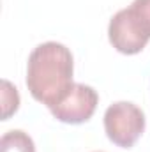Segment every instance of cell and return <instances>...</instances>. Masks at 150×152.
Returning a JSON list of instances; mask_svg holds the SVG:
<instances>
[{"label": "cell", "mask_w": 150, "mask_h": 152, "mask_svg": "<svg viewBox=\"0 0 150 152\" xmlns=\"http://www.w3.org/2000/svg\"><path fill=\"white\" fill-rule=\"evenodd\" d=\"M104 131L117 147L131 149L145 131V113L134 103H113L104 112Z\"/></svg>", "instance_id": "3"}, {"label": "cell", "mask_w": 150, "mask_h": 152, "mask_svg": "<svg viewBox=\"0 0 150 152\" xmlns=\"http://www.w3.org/2000/svg\"><path fill=\"white\" fill-rule=\"evenodd\" d=\"M108 37L118 53H140L150 41V0H134L120 9L110 20Z\"/></svg>", "instance_id": "2"}, {"label": "cell", "mask_w": 150, "mask_h": 152, "mask_svg": "<svg viewBox=\"0 0 150 152\" xmlns=\"http://www.w3.org/2000/svg\"><path fill=\"white\" fill-rule=\"evenodd\" d=\"M0 152H36L34 140L21 129L7 131L0 140Z\"/></svg>", "instance_id": "5"}, {"label": "cell", "mask_w": 150, "mask_h": 152, "mask_svg": "<svg viewBox=\"0 0 150 152\" xmlns=\"http://www.w3.org/2000/svg\"><path fill=\"white\" fill-rule=\"evenodd\" d=\"M74 62L67 46L48 41L32 50L27 62V87L32 97L53 108L74 85Z\"/></svg>", "instance_id": "1"}, {"label": "cell", "mask_w": 150, "mask_h": 152, "mask_svg": "<svg viewBox=\"0 0 150 152\" xmlns=\"http://www.w3.org/2000/svg\"><path fill=\"white\" fill-rule=\"evenodd\" d=\"M18 106H20V94L16 87L11 81L2 80V120H7L11 115L16 113Z\"/></svg>", "instance_id": "6"}, {"label": "cell", "mask_w": 150, "mask_h": 152, "mask_svg": "<svg viewBox=\"0 0 150 152\" xmlns=\"http://www.w3.org/2000/svg\"><path fill=\"white\" fill-rule=\"evenodd\" d=\"M97 103L99 96L90 85L74 83L71 90L66 94V97L58 104L50 108V112L57 120L64 124H83L88 118H92Z\"/></svg>", "instance_id": "4"}, {"label": "cell", "mask_w": 150, "mask_h": 152, "mask_svg": "<svg viewBox=\"0 0 150 152\" xmlns=\"http://www.w3.org/2000/svg\"><path fill=\"white\" fill-rule=\"evenodd\" d=\"M95 152H101V151H95Z\"/></svg>", "instance_id": "7"}]
</instances>
